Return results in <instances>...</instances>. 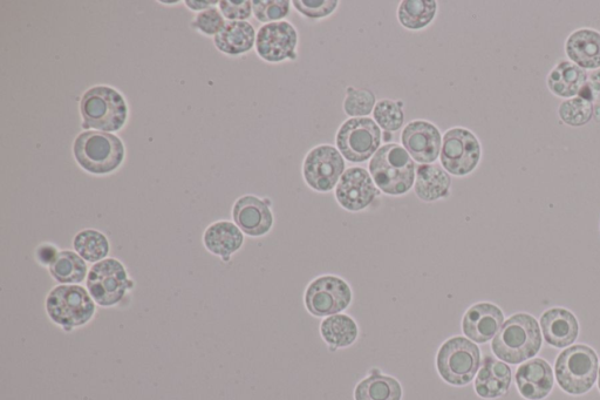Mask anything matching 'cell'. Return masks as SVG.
I'll use <instances>...</instances> for the list:
<instances>
[{
	"mask_svg": "<svg viewBox=\"0 0 600 400\" xmlns=\"http://www.w3.org/2000/svg\"><path fill=\"white\" fill-rule=\"evenodd\" d=\"M540 324L529 314H516L503 323L495 336L494 355L508 364H521L534 358L542 347Z\"/></svg>",
	"mask_w": 600,
	"mask_h": 400,
	"instance_id": "6da1fadb",
	"label": "cell"
},
{
	"mask_svg": "<svg viewBox=\"0 0 600 400\" xmlns=\"http://www.w3.org/2000/svg\"><path fill=\"white\" fill-rule=\"evenodd\" d=\"M368 169L375 186L392 196L411 191L417 175V167L411 155L398 144L381 146L371 159Z\"/></svg>",
	"mask_w": 600,
	"mask_h": 400,
	"instance_id": "7a4b0ae2",
	"label": "cell"
},
{
	"mask_svg": "<svg viewBox=\"0 0 600 400\" xmlns=\"http://www.w3.org/2000/svg\"><path fill=\"white\" fill-rule=\"evenodd\" d=\"M73 154L86 172L105 175L120 167L125 159V147L117 135L88 131L75 139Z\"/></svg>",
	"mask_w": 600,
	"mask_h": 400,
	"instance_id": "3957f363",
	"label": "cell"
},
{
	"mask_svg": "<svg viewBox=\"0 0 600 400\" xmlns=\"http://www.w3.org/2000/svg\"><path fill=\"white\" fill-rule=\"evenodd\" d=\"M599 371L596 351L588 345L578 344L559 354L556 365V381L569 395L581 396L595 385Z\"/></svg>",
	"mask_w": 600,
	"mask_h": 400,
	"instance_id": "277c9868",
	"label": "cell"
},
{
	"mask_svg": "<svg viewBox=\"0 0 600 400\" xmlns=\"http://www.w3.org/2000/svg\"><path fill=\"white\" fill-rule=\"evenodd\" d=\"M80 113L86 128L102 132H118L127 120V105L124 97L114 88L95 86L81 99Z\"/></svg>",
	"mask_w": 600,
	"mask_h": 400,
	"instance_id": "5b68a950",
	"label": "cell"
},
{
	"mask_svg": "<svg viewBox=\"0 0 600 400\" xmlns=\"http://www.w3.org/2000/svg\"><path fill=\"white\" fill-rule=\"evenodd\" d=\"M46 311L54 323L71 331L92 320L95 302L85 288L64 284L54 288L47 296Z\"/></svg>",
	"mask_w": 600,
	"mask_h": 400,
	"instance_id": "8992f818",
	"label": "cell"
},
{
	"mask_svg": "<svg viewBox=\"0 0 600 400\" xmlns=\"http://www.w3.org/2000/svg\"><path fill=\"white\" fill-rule=\"evenodd\" d=\"M480 364L479 347L465 337L450 338L442 344L436 357V366L441 378L454 386H465L472 382Z\"/></svg>",
	"mask_w": 600,
	"mask_h": 400,
	"instance_id": "52a82bcc",
	"label": "cell"
},
{
	"mask_svg": "<svg viewBox=\"0 0 600 400\" xmlns=\"http://www.w3.org/2000/svg\"><path fill=\"white\" fill-rule=\"evenodd\" d=\"M383 142V132L371 118H351L339 127L336 137L338 151L344 159L361 164L374 157Z\"/></svg>",
	"mask_w": 600,
	"mask_h": 400,
	"instance_id": "ba28073f",
	"label": "cell"
},
{
	"mask_svg": "<svg viewBox=\"0 0 600 400\" xmlns=\"http://www.w3.org/2000/svg\"><path fill=\"white\" fill-rule=\"evenodd\" d=\"M482 158V146L476 135L465 127H453L442 137L440 161L449 174L473 173Z\"/></svg>",
	"mask_w": 600,
	"mask_h": 400,
	"instance_id": "9c48e42d",
	"label": "cell"
},
{
	"mask_svg": "<svg viewBox=\"0 0 600 400\" xmlns=\"http://www.w3.org/2000/svg\"><path fill=\"white\" fill-rule=\"evenodd\" d=\"M86 284L94 302L106 308L119 304L127 290L133 288L124 264L115 259L95 263L88 273Z\"/></svg>",
	"mask_w": 600,
	"mask_h": 400,
	"instance_id": "30bf717a",
	"label": "cell"
},
{
	"mask_svg": "<svg viewBox=\"0 0 600 400\" xmlns=\"http://www.w3.org/2000/svg\"><path fill=\"white\" fill-rule=\"evenodd\" d=\"M345 173V159L338 148L320 145L306 154L303 162L304 180L313 191L331 192Z\"/></svg>",
	"mask_w": 600,
	"mask_h": 400,
	"instance_id": "8fae6325",
	"label": "cell"
},
{
	"mask_svg": "<svg viewBox=\"0 0 600 400\" xmlns=\"http://www.w3.org/2000/svg\"><path fill=\"white\" fill-rule=\"evenodd\" d=\"M352 290L336 276H323L311 282L305 294L306 308L313 316H333L349 308Z\"/></svg>",
	"mask_w": 600,
	"mask_h": 400,
	"instance_id": "7c38bea8",
	"label": "cell"
},
{
	"mask_svg": "<svg viewBox=\"0 0 600 400\" xmlns=\"http://www.w3.org/2000/svg\"><path fill=\"white\" fill-rule=\"evenodd\" d=\"M298 32L289 22L263 25L256 37V51L268 63L297 59Z\"/></svg>",
	"mask_w": 600,
	"mask_h": 400,
	"instance_id": "4fadbf2b",
	"label": "cell"
},
{
	"mask_svg": "<svg viewBox=\"0 0 600 400\" xmlns=\"http://www.w3.org/2000/svg\"><path fill=\"white\" fill-rule=\"evenodd\" d=\"M401 142L412 159L421 165H431L440 157L442 137L439 128L432 122H409L402 131Z\"/></svg>",
	"mask_w": 600,
	"mask_h": 400,
	"instance_id": "5bb4252c",
	"label": "cell"
},
{
	"mask_svg": "<svg viewBox=\"0 0 600 400\" xmlns=\"http://www.w3.org/2000/svg\"><path fill=\"white\" fill-rule=\"evenodd\" d=\"M379 195L370 173L364 168L346 169L336 188L339 205L349 212H360L371 206Z\"/></svg>",
	"mask_w": 600,
	"mask_h": 400,
	"instance_id": "9a60e30c",
	"label": "cell"
},
{
	"mask_svg": "<svg viewBox=\"0 0 600 400\" xmlns=\"http://www.w3.org/2000/svg\"><path fill=\"white\" fill-rule=\"evenodd\" d=\"M233 218L236 226L252 237L267 235L274 225V215L268 203L252 195L236 201Z\"/></svg>",
	"mask_w": 600,
	"mask_h": 400,
	"instance_id": "2e32d148",
	"label": "cell"
},
{
	"mask_svg": "<svg viewBox=\"0 0 600 400\" xmlns=\"http://www.w3.org/2000/svg\"><path fill=\"white\" fill-rule=\"evenodd\" d=\"M504 323V315L492 303H479L470 308L462 321V330L470 341L487 343L492 341Z\"/></svg>",
	"mask_w": 600,
	"mask_h": 400,
	"instance_id": "e0dca14e",
	"label": "cell"
},
{
	"mask_svg": "<svg viewBox=\"0 0 600 400\" xmlns=\"http://www.w3.org/2000/svg\"><path fill=\"white\" fill-rule=\"evenodd\" d=\"M516 384L525 399L542 400L547 398L554 388V371L544 359H531L518 368Z\"/></svg>",
	"mask_w": 600,
	"mask_h": 400,
	"instance_id": "ac0fdd59",
	"label": "cell"
},
{
	"mask_svg": "<svg viewBox=\"0 0 600 400\" xmlns=\"http://www.w3.org/2000/svg\"><path fill=\"white\" fill-rule=\"evenodd\" d=\"M540 322L544 340L551 347L568 348L577 340L579 323L576 316L567 309H549L542 315Z\"/></svg>",
	"mask_w": 600,
	"mask_h": 400,
	"instance_id": "d6986e66",
	"label": "cell"
},
{
	"mask_svg": "<svg viewBox=\"0 0 600 400\" xmlns=\"http://www.w3.org/2000/svg\"><path fill=\"white\" fill-rule=\"evenodd\" d=\"M565 53L583 70L600 69V32L593 29H578L565 42Z\"/></svg>",
	"mask_w": 600,
	"mask_h": 400,
	"instance_id": "ffe728a7",
	"label": "cell"
},
{
	"mask_svg": "<svg viewBox=\"0 0 600 400\" xmlns=\"http://www.w3.org/2000/svg\"><path fill=\"white\" fill-rule=\"evenodd\" d=\"M511 384V370L506 363L493 357L484 358L475 379V391L484 399L500 398L508 392Z\"/></svg>",
	"mask_w": 600,
	"mask_h": 400,
	"instance_id": "44dd1931",
	"label": "cell"
},
{
	"mask_svg": "<svg viewBox=\"0 0 600 400\" xmlns=\"http://www.w3.org/2000/svg\"><path fill=\"white\" fill-rule=\"evenodd\" d=\"M588 73L570 60H561L552 69L547 78L549 91L554 96L562 99H571L581 94L586 83Z\"/></svg>",
	"mask_w": 600,
	"mask_h": 400,
	"instance_id": "7402d4cb",
	"label": "cell"
},
{
	"mask_svg": "<svg viewBox=\"0 0 600 400\" xmlns=\"http://www.w3.org/2000/svg\"><path fill=\"white\" fill-rule=\"evenodd\" d=\"M452 186V178L445 168L439 165H421L415 175L414 191L425 202L447 198Z\"/></svg>",
	"mask_w": 600,
	"mask_h": 400,
	"instance_id": "603a6c76",
	"label": "cell"
},
{
	"mask_svg": "<svg viewBox=\"0 0 600 400\" xmlns=\"http://www.w3.org/2000/svg\"><path fill=\"white\" fill-rule=\"evenodd\" d=\"M203 242L210 253L221 256L223 260L227 261L231 255L241 249L244 236L242 230L234 223L220 221L206 230Z\"/></svg>",
	"mask_w": 600,
	"mask_h": 400,
	"instance_id": "cb8c5ba5",
	"label": "cell"
},
{
	"mask_svg": "<svg viewBox=\"0 0 600 400\" xmlns=\"http://www.w3.org/2000/svg\"><path fill=\"white\" fill-rule=\"evenodd\" d=\"M254 26L248 22H228L217 33L214 42L218 50L229 56H240L256 45Z\"/></svg>",
	"mask_w": 600,
	"mask_h": 400,
	"instance_id": "d4e9b609",
	"label": "cell"
},
{
	"mask_svg": "<svg viewBox=\"0 0 600 400\" xmlns=\"http://www.w3.org/2000/svg\"><path fill=\"white\" fill-rule=\"evenodd\" d=\"M438 13L434 0H404L398 8V19L407 30L419 31L431 25Z\"/></svg>",
	"mask_w": 600,
	"mask_h": 400,
	"instance_id": "484cf974",
	"label": "cell"
},
{
	"mask_svg": "<svg viewBox=\"0 0 600 400\" xmlns=\"http://www.w3.org/2000/svg\"><path fill=\"white\" fill-rule=\"evenodd\" d=\"M401 398L402 388L397 379L381 374L367 377L354 391L356 400H401Z\"/></svg>",
	"mask_w": 600,
	"mask_h": 400,
	"instance_id": "4316f807",
	"label": "cell"
},
{
	"mask_svg": "<svg viewBox=\"0 0 600 400\" xmlns=\"http://www.w3.org/2000/svg\"><path fill=\"white\" fill-rule=\"evenodd\" d=\"M320 332L324 341L333 348L350 347L358 337V327L350 316L333 315L322 323Z\"/></svg>",
	"mask_w": 600,
	"mask_h": 400,
	"instance_id": "83f0119b",
	"label": "cell"
},
{
	"mask_svg": "<svg viewBox=\"0 0 600 400\" xmlns=\"http://www.w3.org/2000/svg\"><path fill=\"white\" fill-rule=\"evenodd\" d=\"M54 280L61 284H78L85 280L87 266L83 257L73 252H60L50 266Z\"/></svg>",
	"mask_w": 600,
	"mask_h": 400,
	"instance_id": "f1b7e54d",
	"label": "cell"
},
{
	"mask_svg": "<svg viewBox=\"0 0 600 400\" xmlns=\"http://www.w3.org/2000/svg\"><path fill=\"white\" fill-rule=\"evenodd\" d=\"M73 247L75 253L91 263L104 261L109 253L107 237L93 229H86L77 234L74 237Z\"/></svg>",
	"mask_w": 600,
	"mask_h": 400,
	"instance_id": "f546056e",
	"label": "cell"
},
{
	"mask_svg": "<svg viewBox=\"0 0 600 400\" xmlns=\"http://www.w3.org/2000/svg\"><path fill=\"white\" fill-rule=\"evenodd\" d=\"M592 101L583 97H575L563 101L558 107L559 118L571 127H582L593 118Z\"/></svg>",
	"mask_w": 600,
	"mask_h": 400,
	"instance_id": "4dcf8cb0",
	"label": "cell"
},
{
	"mask_svg": "<svg viewBox=\"0 0 600 400\" xmlns=\"http://www.w3.org/2000/svg\"><path fill=\"white\" fill-rule=\"evenodd\" d=\"M373 120L381 130L397 132L404 126L405 113L400 103L390 99L378 101L373 110Z\"/></svg>",
	"mask_w": 600,
	"mask_h": 400,
	"instance_id": "1f68e13d",
	"label": "cell"
},
{
	"mask_svg": "<svg viewBox=\"0 0 600 400\" xmlns=\"http://www.w3.org/2000/svg\"><path fill=\"white\" fill-rule=\"evenodd\" d=\"M377 105L374 93L365 88L347 87L344 112L350 118H367Z\"/></svg>",
	"mask_w": 600,
	"mask_h": 400,
	"instance_id": "d6a6232c",
	"label": "cell"
},
{
	"mask_svg": "<svg viewBox=\"0 0 600 400\" xmlns=\"http://www.w3.org/2000/svg\"><path fill=\"white\" fill-rule=\"evenodd\" d=\"M289 0H254L252 11L258 22L271 24L282 22L290 13Z\"/></svg>",
	"mask_w": 600,
	"mask_h": 400,
	"instance_id": "836d02e7",
	"label": "cell"
},
{
	"mask_svg": "<svg viewBox=\"0 0 600 400\" xmlns=\"http://www.w3.org/2000/svg\"><path fill=\"white\" fill-rule=\"evenodd\" d=\"M295 9L306 18L323 19L338 9L337 0H295Z\"/></svg>",
	"mask_w": 600,
	"mask_h": 400,
	"instance_id": "e575fe53",
	"label": "cell"
},
{
	"mask_svg": "<svg viewBox=\"0 0 600 400\" xmlns=\"http://www.w3.org/2000/svg\"><path fill=\"white\" fill-rule=\"evenodd\" d=\"M193 27L207 36H216L223 29L224 18L216 9H209L197 15Z\"/></svg>",
	"mask_w": 600,
	"mask_h": 400,
	"instance_id": "d590c367",
	"label": "cell"
},
{
	"mask_svg": "<svg viewBox=\"0 0 600 400\" xmlns=\"http://www.w3.org/2000/svg\"><path fill=\"white\" fill-rule=\"evenodd\" d=\"M222 15L231 22H245L252 13V2L249 0H222L220 2Z\"/></svg>",
	"mask_w": 600,
	"mask_h": 400,
	"instance_id": "8d00e7d4",
	"label": "cell"
},
{
	"mask_svg": "<svg viewBox=\"0 0 600 400\" xmlns=\"http://www.w3.org/2000/svg\"><path fill=\"white\" fill-rule=\"evenodd\" d=\"M583 98L597 101L600 104V69L592 72L588 77V83L583 88Z\"/></svg>",
	"mask_w": 600,
	"mask_h": 400,
	"instance_id": "74e56055",
	"label": "cell"
},
{
	"mask_svg": "<svg viewBox=\"0 0 600 400\" xmlns=\"http://www.w3.org/2000/svg\"><path fill=\"white\" fill-rule=\"evenodd\" d=\"M59 253L56 252L51 246H43L38 250V259L43 264H49L51 266L52 262L56 260V257Z\"/></svg>",
	"mask_w": 600,
	"mask_h": 400,
	"instance_id": "f35d334b",
	"label": "cell"
},
{
	"mask_svg": "<svg viewBox=\"0 0 600 400\" xmlns=\"http://www.w3.org/2000/svg\"><path fill=\"white\" fill-rule=\"evenodd\" d=\"M217 2H192V0H188L186 5L189 9L200 11L203 9L209 8L210 5H215Z\"/></svg>",
	"mask_w": 600,
	"mask_h": 400,
	"instance_id": "ab89813d",
	"label": "cell"
},
{
	"mask_svg": "<svg viewBox=\"0 0 600 400\" xmlns=\"http://www.w3.org/2000/svg\"><path fill=\"white\" fill-rule=\"evenodd\" d=\"M598 388H599V391H600V368H599V371H598Z\"/></svg>",
	"mask_w": 600,
	"mask_h": 400,
	"instance_id": "60d3db41",
	"label": "cell"
}]
</instances>
